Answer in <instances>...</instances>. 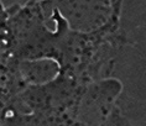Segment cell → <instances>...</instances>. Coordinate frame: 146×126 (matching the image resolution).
I'll return each instance as SVG.
<instances>
[{"label":"cell","instance_id":"6da1fadb","mask_svg":"<svg viewBox=\"0 0 146 126\" xmlns=\"http://www.w3.org/2000/svg\"><path fill=\"white\" fill-rule=\"evenodd\" d=\"M123 84L108 77L87 85L76 119L83 126H133L116 105Z\"/></svg>","mask_w":146,"mask_h":126}]
</instances>
